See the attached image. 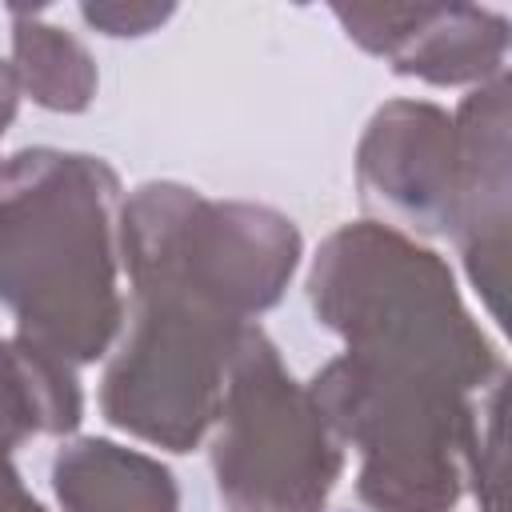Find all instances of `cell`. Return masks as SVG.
Returning a JSON list of instances; mask_svg holds the SVG:
<instances>
[{
    "label": "cell",
    "mask_w": 512,
    "mask_h": 512,
    "mask_svg": "<svg viewBox=\"0 0 512 512\" xmlns=\"http://www.w3.org/2000/svg\"><path fill=\"white\" fill-rule=\"evenodd\" d=\"M344 444L260 324L240 332L212 420V476L228 512H324Z\"/></svg>",
    "instance_id": "obj_5"
},
{
    "label": "cell",
    "mask_w": 512,
    "mask_h": 512,
    "mask_svg": "<svg viewBox=\"0 0 512 512\" xmlns=\"http://www.w3.org/2000/svg\"><path fill=\"white\" fill-rule=\"evenodd\" d=\"M308 392L336 440L360 452L356 500L368 512H452L460 504L476 396L372 368L348 352L328 360Z\"/></svg>",
    "instance_id": "obj_4"
},
{
    "label": "cell",
    "mask_w": 512,
    "mask_h": 512,
    "mask_svg": "<svg viewBox=\"0 0 512 512\" xmlns=\"http://www.w3.org/2000/svg\"><path fill=\"white\" fill-rule=\"evenodd\" d=\"M52 492L64 512H180L168 464L104 436H76L52 456Z\"/></svg>",
    "instance_id": "obj_10"
},
{
    "label": "cell",
    "mask_w": 512,
    "mask_h": 512,
    "mask_svg": "<svg viewBox=\"0 0 512 512\" xmlns=\"http://www.w3.org/2000/svg\"><path fill=\"white\" fill-rule=\"evenodd\" d=\"M300 228L248 200H208L176 180H148L120 204V268L132 292L184 288L252 324L296 276Z\"/></svg>",
    "instance_id": "obj_3"
},
{
    "label": "cell",
    "mask_w": 512,
    "mask_h": 512,
    "mask_svg": "<svg viewBox=\"0 0 512 512\" xmlns=\"http://www.w3.org/2000/svg\"><path fill=\"white\" fill-rule=\"evenodd\" d=\"M132 296V324L100 380V412L144 444L192 452L212 432L248 324L184 288H140Z\"/></svg>",
    "instance_id": "obj_6"
},
{
    "label": "cell",
    "mask_w": 512,
    "mask_h": 512,
    "mask_svg": "<svg viewBox=\"0 0 512 512\" xmlns=\"http://www.w3.org/2000/svg\"><path fill=\"white\" fill-rule=\"evenodd\" d=\"M0 304L16 336L84 368L124 324L120 176L88 152L24 148L0 168Z\"/></svg>",
    "instance_id": "obj_1"
},
{
    "label": "cell",
    "mask_w": 512,
    "mask_h": 512,
    "mask_svg": "<svg viewBox=\"0 0 512 512\" xmlns=\"http://www.w3.org/2000/svg\"><path fill=\"white\" fill-rule=\"evenodd\" d=\"M352 44L388 60L396 76L436 88L488 84L504 72L508 20L476 4H332Z\"/></svg>",
    "instance_id": "obj_8"
},
{
    "label": "cell",
    "mask_w": 512,
    "mask_h": 512,
    "mask_svg": "<svg viewBox=\"0 0 512 512\" xmlns=\"http://www.w3.org/2000/svg\"><path fill=\"white\" fill-rule=\"evenodd\" d=\"M12 72L20 92L32 96V104L48 112L76 116L96 100V60L88 48L48 24L40 12L12 8Z\"/></svg>",
    "instance_id": "obj_12"
},
{
    "label": "cell",
    "mask_w": 512,
    "mask_h": 512,
    "mask_svg": "<svg viewBox=\"0 0 512 512\" xmlns=\"http://www.w3.org/2000/svg\"><path fill=\"white\" fill-rule=\"evenodd\" d=\"M504 396H508V372H500L472 404L464 480H472L480 512H504Z\"/></svg>",
    "instance_id": "obj_13"
},
{
    "label": "cell",
    "mask_w": 512,
    "mask_h": 512,
    "mask_svg": "<svg viewBox=\"0 0 512 512\" xmlns=\"http://www.w3.org/2000/svg\"><path fill=\"white\" fill-rule=\"evenodd\" d=\"M84 420V392L72 364L12 336L0 340V456L32 436H68Z\"/></svg>",
    "instance_id": "obj_11"
},
{
    "label": "cell",
    "mask_w": 512,
    "mask_h": 512,
    "mask_svg": "<svg viewBox=\"0 0 512 512\" xmlns=\"http://www.w3.org/2000/svg\"><path fill=\"white\" fill-rule=\"evenodd\" d=\"M0 512H48L20 480L12 460H0Z\"/></svg>",
    "instance_id": "obj_15"
},
{
    "label": "cell",
    "mask_w": 512,
    "mask_h": 512,
    "mask_svg": "<svg viewBox=\"0 0 512 512\" xmlns=\"http://www.w3.org/2000/svg\"><path fill=\"white\" fill-rule=\"evenodd\" d=\"M172 12H176L172 4H84L80 8V16L104 36H148Z\"/></svg>",
    "instance_id": "obj_14"
},
{
    "label": "cell",
    "mask_w": 512,
    "mask_h": 512,
    "mask_svg": "<svg viewBox=\"0 0 512 512\" xmlns=\"http://www.w3.org/2000/svg\"><path fill=\"white\" fill-rule=\"evenodd\" d=\"M308 304L344 352L452 392L476 396L504 368L464 308L448 260L380 220L340 224L312 256Z\"/></svg>",
    "instance_id": "obj_2"
},
{
    "label": "cell",
    "mask_w": 512,
    "mask_h": 512,
    "mask_svg": "<svg viewBox=\"0 0 512 512\" xmlns=\"http://www.w3.org/2000/svg\"><path fill=\"white\" fill-rule=\"evenodd\" d=\"M16 104H20V84H16V72L8 60H0V140L8 132V124L16 120ZM4 168V160H0Z\"/></svg>",
    "instance_id": "obj_16"
},
{
    "label": "cell",
    "mask_w": 512,
    "mask_h": 512,
    "mask_svg": "<svg viewBox=\"0 0 512 512\" xmlns=\"http://www.w3.org/2000/svg\"><path fill=\"white\" fill-rule=\"evenodd\" d=\"M460 144L452 116L432 100H388L356 144L360 204L400 232L448 236L456 216Z\"/></svg>",
    "instance_id": "obj_7"
},
{
    "label": "cell",
    "mask_w": 512,
    "mask_h": 512,
    "mask_svg": "<svg viewBox=\"0 0 512 512\" xmlns=\"http://www.w3.org/2000/svg\"><path fill=\"white\" fill-rule=\"evenodd\" d=\"M456 144H460V176H456V216L452 240L464 256L468 280L488 304L492 320L504 324V296H508V76H492L476 84L456 116Z\"/></svg>",
    "instance_id": "obj_9"
}]
</instances>
